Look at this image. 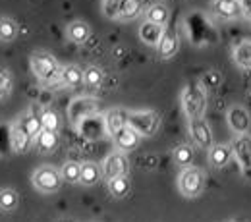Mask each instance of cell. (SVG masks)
I'll list each match as a JSON object with an SVG mask.
<instances>
[{"label": "cell", "instance_id": "obj_17", "mask_svg": "<svg viewBox=\"0 0 251 222\" xmlns=\"http://www.w3.org/2000/svg\"><path fill=\"white\" fill-rule=\"evenodd\" d=\"M127 116H129V112H126L122 108L110 110V112L106 114V118H104V122H106V131H108L110 135H114L118 129H122L124 126H127Z\"/></svg>", "mask_w": 251, "mask_h": 222}, {"label": "cell", "instance_id": "obj_31", "mask_svg": "<svg viewBox=\"0 0 251 222\" xmlns=\"http://www.w3.org/2000/svg\"><path fill=\"white\" fill-rule=\"evenodd\" d=\"M124 0H102V14L108 20H120V10H122Z\"/></svg>", "mask_w": 251, "mask_h": 222}, {"label": "cell", "instance_id": "obj_1", "mask_svg": "<svg viewBox=\"0 0 251 222\" xmlns=\"http://www.w3.org/2000/svg\"><path fill=\"white\" fill-rule=\"evenodd\" d=\"M182 106L189 120L193 118H203L205 108H207V97L205 91L199 85H188L182 93Z\"/></svg>", "mask_w": 251, "mask_h": 222}, {"label": "cell", "instance_id": "obj_7", "mask_svg": "<svg viewBox=\"0 0 251 222\" xmlns=\"http://www.w3.org/2000/svg\"><path fill=\"white\" fill-rule=\"evenodd\" d=\"M189 135H191V139L195 141L197 147H201L205 151H209L213 147V131L203 118L189 120Z\"/></svg>", "mask_w": 251, "mask_h": 222}, {"label": "cell", "instance_id": "obj_26", "mask_svg": "<svg viewBox=\"0 0 251 222\" xmlns=\"http://www.w3.org/2000/svg\"><path fill=\"white\" fill-rule=\"evenodd\" d=\"M18 37V24L10 18H0V41L12 43Z\"/></svg>", "mask_w": 251, "mask_h": 222}, {"label": "cell", "instance_id": "obj_5", "mask_svg": "<svg viewBox=\"0 0 251 222\" xmlns=\"http://www.w3.org/2000/svg\"><path fill=\"white\" fill-rule=\"evenodd\" d=\"M127 124L133 127L139 135L149 137V135H155V131L158 129V124H160V118L155 112H129Z\"/></svg>", "mask_w": 251, "mask_h": 222}, {"label": "cell", "instance_id": "obj_10", "mask_svg": "<svg viewBox=\"0 0 251 222\" xmlns=\"http://www.w3.org/2000/svg\"><path fill=\"white\" fill-rule=\"evenodd\" d=\"M211 10L213 14L220 18V20H236L242 16V6H240V0H213L211 4Z\"/></svg>", "mask_w": 251, "mask_h": 222}, {"label": "cell", "instance_id": "obj_20", "mask_svg": "<svg viewBox=\"0 0 251 222\" xmlns=\"http://www.w3.org/2000/svg\"><path fill=\"white\" fill-rule=\"evenodd\" d=\"M234 62L244 70L251 68V41H242L236 49H234Z\"/></svg>", "mask_w": 251, "mask_h": 222}, {"label": "cell", "instance_id": "obj_3", "mask_svg": "<svg viewBox=\"0 0 251 222\" xmlns=\"http://www.w3.org/2000/svg\"><path fill=\"white\" fill-rule=\"evenodd\" d=\"M33 186L41 193H54L62 186V174L52 166H41L33 172Z\"/></svg>", "mask_w": 251, "mask_h": 222}, {"label": "cell", "instance_id": "obj_18", "mask_svg": "<svg viewBox=\"0 0 251 222\" xmlns=\"http://www.w3.org/2000/svg\"><path fill=\"white\" fill-rule=\"evenodd\" d=\"M89 25L85 24V22H72L68 27H66V37L72 41V43H77V45H81V43H85L87 39H89Z\"/></svg>", "mask_w": 251, "mask_h": 222}, {"label": "cell", "instance_id": "obj_28", "mask_svg": "<svg viewBox=\"0 0 251 222\" xmlns=\"http://www.w3.org/2000/svg\"><path fill=\"white\" fill-rule=\"evenodd\" d=\"M60 174H62L64 182L77 184L79 178H81V164H77V162H66L62 166V170H60Z\"/></svg>", "mask_w": 251, "mask_h": 222}, {"label": "cell", "instance_id": "obj_11", "mask_svg": "<svg viewBox=\"0 0 251 222\" xmlns=\"http://www.w3.org/2000/svg\"><path fill=\"white\" fill-rule=\"evenodd\" d=\"M139 137H141V135L127 124V126H124L122 129H118V131L114 133V145H116L118 151L129 153V151H133V149L139 145Z\"/></svg>", "mask_w": 251, "mask_h": 222}, {"label": "cell", "instance_id": "obj_33", "mask_svg": "<svg viewBox=\"0 0 251 222\" xmlns=\"http://www.w3.org/2000/svg\"><path fill=\"white\" fill-rule=\"evenodd\" d=\"M240 6H242V16L251 22V0H240Z\"/></svg>", "mask_w": 251, "mask_h": 222}, {"label": "cell", "instance_id": "obj_29", "mask_svg": "<svg viewBox=\"0 0 251 222\" xmlns=\"http://www.w3.org/2000/svg\"><path fill=\"white\" fill-rule=\"evenodd\" d=\"M174 162L178 164V166H189L191 162H193V149L189 147V145H180V147H176L174 149Z\"/></svg>", "mask_w": 251, "mask_h": 222}, {"label": "cell", "instance_id": "obj_27", "mask_svg": "<svg viewBox=\"0 0 251 222\" xmlns=\"http://www.w3.org/2000/svg\"><path fill=\"white\" fill-rule=\"evenodd\" d=\"M99 178H100V170H99L97 164H93V162L81 164V178H79V182L83 186H93V184L99 182Z\"/></svg>", "mask_w": 251, "mask_h": 222}, {"label": "cell", "instance_id": "obj_6", "mask_svg": "<svg viewBox=\"0 0 251 222\" xmlns=\"http://www.w3.org/2000/svg\"><path fill=\"white\" fill-rule=\"evenodd\" d=\"M232 155L242 166V172L251 176V135L238 133V137L232 141Z\"/></svg>", "mask_w": 251, "mask_h": 222}, {"label": "cell", "instance_id": "obj_8", "mask_svg": "<svg viewBox=\"0 0 251 222\" xmlns=\"http://www.w3.org/2000/svg\"><path fill=\"white\" fill-rule=\"evenodd\" d=\"M127 170H129V162H127V157H126L122 151L108 155L106 160L102 162V176L106 180L116 178V176H122V174H127Z\"/></svg>", "mask_w": 251, "mask_h": 222}, {"label": "cell", "instance_id": "obj_19", "mask_svg": "<svg viewBox=\"0 0 251 222\" xmlns=\"http://www.w3.org/2000/svg\"><path fill=\"white\" fill-rule=\"evenodd\" d=\"M168 8L160 2L151 4L147 10H145V22H151V24H158V25H166L168 22Z\"/></svg>", "mask_w": 251, "mask_h": 222}, {"label": "cell", "instance_id": "obj_9", "mask_svg": "<svg viewBox=\"0 0 251 222\" xmlns=\"http://www.w3.org/2000/svg\"><path fill=\"white\" fill-rule=\"evenodd\" d=\"M226 120H228V126H230V129H232L234 133H248V131H250L251 116L242 104L232 106V108L228 110Z\"/></svg>", "mask_w": 251, "mask_h": 222}, {"label": "cell", "instance_id": "obj_22", "mask_svg": "<svg viewBox=\"0 0 251 222\" xmlns=\"http://www.w3.org/2000/svg\"><path fill=\"white\" fill-rule=\"evenodd\" d=\"M60 77H62L64 85H68V87H77V85L83 81V72H81V68H77L75 64H70V66H66L62 70Z\"/></svg>", "mask_w": 251, "mask_h": 222}, {"label": "cell", "instance_id": "obj_32", "mask_svg": "<svg viewBox=\"0 0 251 222\" xmlns=\"http://www.w3.org/2000/svg\"><path fill=\"white\" fill-rule=\"evenodd\" d=\"M22 126L27 129V133L31 135L33 139H35V135L43 129V122H41V116L37 118V116H25L24 120H22Z\"/></svg>", "mask_w": 251, "mask_h": 222}, {"label": "cell", "instance_id": "obj_16", "mask_svg": "<svg viewBox=\"0 0 251 222\" xmlns=\"http://www.w3.org/2000/svg\"><path fill=\"white\" fill-rule=\"evenodd\" d=\"M33 137L27 133V129L22 126V122L12 129V149L16 153H27V149L31 147Z\"/></svg>", "mask_w": 251, "mask_h": 222}, {"label": "cell", "instance_id": "obj_30", "mask_svg": "<svg viewBox=\"0 0 251 222\" xmlns=\"http://www.w3.org/2000/svg\"><path fill=\"white\" fill-rule=\"evenodd\" d=\"M41 122H43V127L52 129V131H58V127H60V116H58L56 110L45 108L43 114H41Z\"/></svg>", "mask_w": 251, "mask_h": 222}, {"label": "cell", "instance_id": "obj_4", "mask_svg": "<svg viewBox=\"0 0 251 222\" xmlns=\"http://www.w3.org/2000/svg\"><path fill=\"white\" fill-rule=\"evenodd\" d=\"M58 70L56 58L47 52H37L31 56V72L41 81H52L58 75Z\"/></svg>", "mask_w": 251, "mask_h": 222}, {"label": "cell", "instance_id": "obj_12", "mask_svg": "<svg viewBox=\"0 0 251 222\" xmlns=\"http://www.w3.org/2000/svg\"><path fill=\"white\" fill-rule=\"evenodd\" d=\"M33 143H35V147H37L39 153H52V151L58 147V133L52 131V129L43 127V129L35 135Z\"/></svg>", "mask_w": 251, "mask_h": 222}, {"label": "cell", "instance_id": "obj_23", "mask_svg": "<svg viewBox=\"0 0 251 222\" xmlns=\"http://www.w3.org/2000/svg\"><path fill=\"white\" fill-rule=\"evenodd\" d=\"M141 12H143V0H124L122 10H120V20L124 22L135 20Z\"/></svg>", "mask_w": 251, "mask_h": 222}, {"label": "cell", "instance_id": "obj_14", "mask_svg": "<svg viewBox=\"0 0 251 222\" xmlns=\"http://www.w3.org/2000/svg\"><path fill=\"white\" fill-rule=\"evenodd\" d=\"M232 159V145H213L209 149V164L213 168H224Z\"/></svg>", "mask_w": 251, "mask_h": 222}, {"label": "cell", "instance_id": "obj_15", "mask_svg": "<svg viewBox=\"0 0 251 222\" xmlns=\"http://www.w3.org/2000/svg\"><path fill=\"white\" fill-rule=\"evenodd\" d=\"M164 35V25H158V24H151V22H145L139 29V39L149 45V47H158L160 39Z\"/></svg>", "mask_w": 251, "mask_h": 222}, {"label": "cell", "instance_id": "obj_2", "mask_svg": "<svg viewBox=\"0 0 251 222\" xmlns=\"http://www.w3.org/2000/svg\"><path fill=\"white\" fill-rule=\"evenodd\" d=\"M178 188H180V193L188 199L199 197L201 191L205 190V174L199 168L186 166L184 172L178 178Z\"/></svg>", "mask_w": 251, "mask_h": 222}, {"label": "cell", "instance_id": "obj_25", "mask_svg": "<svg viewBox=\"0 0 251 222\" xmlns=\"http://www.w3.org/2000/svg\"><path fill=\"white\" fill-rule=\"evenodd\" d=\"M102 79H104V74L100 68L97 66H89L85 72H83V83L89 87V89H99L102 85Z\"/></svg>", "mask_w": 251, "mask_h": 222}, {"label": "cell", "instance_id": "obj_24", "mask_svg": "<svg viewBox=\"0 0 251 222\" xmlns=\"http://www.w3.org/2000/svg\"><path fill=\"white\" fill-rule=\"evenodd\" d=\"M18 203H20V195L14 190H10V188L0 190V211L12 213V211H16Z\"/></svg>", "mask_w": 251, "mask_h": 222}, {"label": "cell", "instance_id": "obj_13", "mask_svg": "<svg viewBox=\"0 0 251 222\" xmlns=\"http://www.w3.org/2000/svg\"><path fill=\"white\" fill-rule=\"evenodd\" d=\"M178 47H180V39H178V35L174 31H164L162 35V39H160V43H158V56L162 58V60H168V58H172L176 52H178Z\"/></svg>", "mask_w": 251, "mask_h": 222}, {"label": "cell", "instance_id": "obj_21", "mask_svg": "<svg viewBox=\"0 0 251 222\" xmlns=\"http://www.w3.org/2000/svg\"><path fill=\"white\" fill-rule=\"evenodd\" d=\"M108 191H110V195L116 197V199L126 197L127 191H129V178H127V174L110 178V180H108Z\"/></svg>", "mask_w": 251, "mask_h": 222}]
</instances>
